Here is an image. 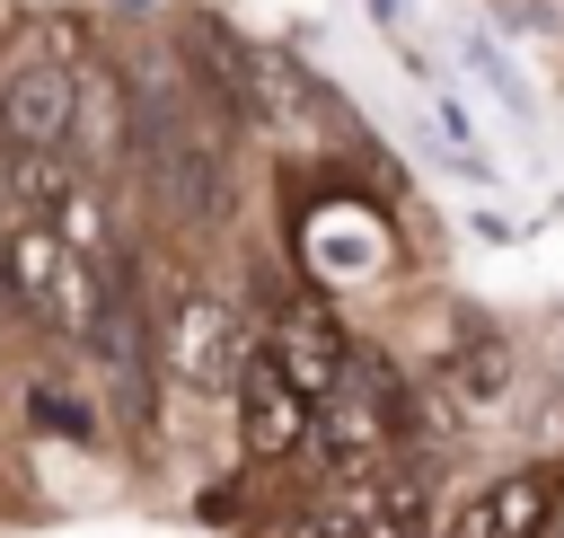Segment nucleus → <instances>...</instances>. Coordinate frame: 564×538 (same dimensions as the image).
I'll list each match as a JSON object with an SVG mask.
<instances>
[{
  "mask_svg": "<svg viewBox=\"0 0 564 538\" xmlns=\"http://www.w3.org/2000/svg\"><path fill=\"white\" fill-rule=\"evenodd\" d=\"M423 529H432V485L414 467H370L326 512L300 520V538H423Z\"/></svg>",
  "mask_w": 564,
  "mask_h": 538,
  "instance_id": "f03ea898",
  "label": "nucleus"
},
{
  "mask_svg": "<svg viewBox=\"0 0 564 538\" xmlns=\"http://www.w3.org/2000/svg\"><path fill=\"white\" fill-rule=\"evenodd\" d=\"M308 423H317V397L273 353H247V450L256 459H282V450L308 441Z\"/></svg>",
  "mask_w": 564,
  "mask_h": 538,
  "instance_id": "20e7f679",
  "label": "nucleus"
},
{
  "mask_svg": "<svg viewBox=\"0 0 564 538\" xmlns=\"http://www.w3.org/2000/svg\"><path fill=\"white\" fill-rule=\"evenodd\" d=\"M70 115H79L70 62H53L44 35H18V44L0 53V141L62 150V141H70Z\"/></svg>",
  "mask_w": 564,
  "mask_h": 538,
  "instance_id": "f257e3e1",
  "label": "nucleus"
},
{
  "mask_svg": "<svg viewBox=\"0 0 564 538\" xmlns=\"http://www.w3.org/2000/svg\"><path fill=\"white\" fill-rule=\"evenodd\" d=\"M546 512H555V467H520V476L485 485V494L449 520V538H538Z\"/></svg>",
  "mask_w": 564,
  "mask_h": 538,
  "instance_id": "39448f33",
  "label": "nucleus"
},
{
  "mask_svg": "<svg viewBox=\"0 0 564 538\" xmlns=\"http://www.w3.org/2000/svg\"><path fill=\"white\" fill-rule=\"evenodd\" d=\"M176 370L194 388H212V379L238 370V318L220 300H185V318H176Z\"/></svg>",
  "mask_w": 564,
  "mask_h": 538,
  "instance_id": "423d86ee",
  "label": "nucleus"
},
{
  "mask_svg": "<svg viewBox=\"0 0 564 538\" xmlns=\"http://www.w3.org/2000/svg\"><path fill=\"white\" fill-rule=\"evenodd\" d=\"M0 282H9V291L44 318V326H79V318H88V291H97V273H79V256H70L44 220H26V229L9 238Z\"/></svg>",
  "mask_w": 564,
  "mask_h": 538,
  "instance_id": "7ed1b4c3",
  "label": "nucleus"
},
{
  "mask_svg": "<svg viewBox=\"0 0 564 538\" xmlns=\"http://www.w3.org/2000/svg\"><path fill=\"white\" fill-rule=\"evenodd\" d=\"M0 194L26 203V212H53L70 194V159L62 150H26V141H0Z\"/></svg>",
  "mask_w": 564,
  "mask_h": 538,
  "instance_id": "0eeeda50",
  "label": "nucleus"
}]
</instances>
